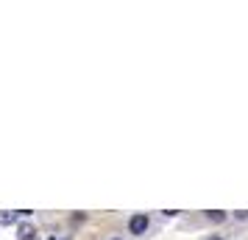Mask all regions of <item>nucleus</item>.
<instances>
[{"mask_svg": "<svg viewBox=\"0 0 248 240\" xmlns=\"http://www.w3.org/2000/svg\"><path fill=\"white\" fill-rule=\"evenodd\" d=\"M206 215H209V221H215V224H220V221H226V212H220V209H209Z\"/></svg>", "mask_w": 248, "mask_h": 240, "instance_id": "3", "label": "nucleus"}, {"mask_svg": "<svg viewBox=\"0 0 248 240\" xmlns=\"http://www.w3.org/2000/svg\"><path fill=\"white\" fill-rule=\"evenodd\" d=\"M114 240H117V238H114Z\"/></svg>", "mask_w": 248, "mask_h": 240, "instance_id": "5", "label": "nucleus"}, {"mask_svg": "<svg viewBox=\"0 0 248 240\" xmlns=\"http://www.w3.org/2000/svg\"><path fill=\"white\" fill-rule=\"evenodd\" d=\"M209 240H220V238H209Z\"/></svg>", "mask_w": 248, "mask_h": 240, "instance_id": "4", "label": "nucleus"}, {"mask_svg": "<svg viewBox=\"0 0 248 240\" xmlns=\"http://www.w3.org/2000/svg\"><path fill=\"white\" fill-rule=\"evenodd\" d=\"M128 229H131L134 235H142V232L148 229V218L145 215H134L131 221H128Z\"/></svg>", "mask_w": 248, "mask_h": 240, "instance_id": "1", "label": "nucleus"}, {"mask_svg": "<svg viewBox=\"0 0 248 240\" xmlns=\"http://www.w3.org/2000/svg\"><path fill=\"white\" fill-rule=\"evenodd\" d=\"M20 240H36V229L34 226H20Z\"/></svg>", "mask_w": 248, "mask_h": 240, "instance_id": "2", "label": "nucleus"}]
</instances>
